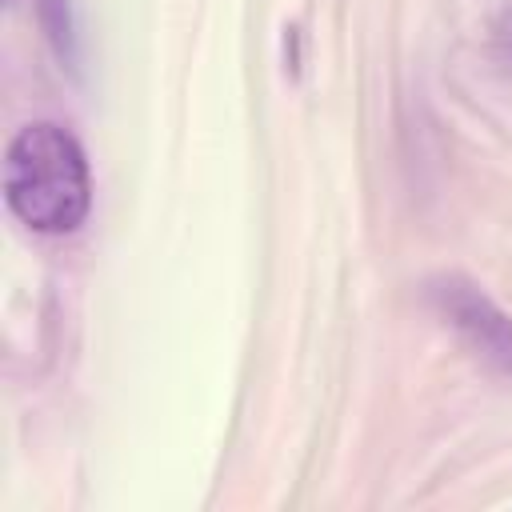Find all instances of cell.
Here are the masks:
<instances>
[{
	"instance_id": "cell-1",
	"label": "cell",
	"mask_w": 512,
	"mask_h": 512,
	"mask_svg": "<svg viewBox=\"0 0 512 512\" xmlns=\"http://www.w3.org/2000/svg\"><path fill=\"white\" fill-rule=\"evenodd\" d=\"M4 200L32 232L56 236L80 228L88 216L92 184L76 136L52 120L24 124L4 156Z\"/></svg>"
},
{
	"instance_id": "cell-2",
	"label": "cell",
	"mask_w": 512,
	"mask_h": 512,
	"mask_svg": "<svg viewBox=\"0 0 512 512\" xmlns=\"http://www.w3.org/2000/svg\"><path fill=\"white\" fill-rule=\"evenodd\" d=\"M432 300L480 360L512 376V320L476 284L460 276H444L432 284Z\"/></svg>"
},
{
	"instance_id": "cell-3",
	"label": "cell",
	"mask_w": 512,
	"mask_h": 512,
	"mask_svg": "<svg viewBox=\"0 0 512 512\" xmlns=\"http://www.w3.org/2000/svg\"><path fill=\"white\" fill-rule=\"evenodd\" d=\"M504 36H508V44H512V16L504 20Z\"/></svg>"
}]
</instances>
